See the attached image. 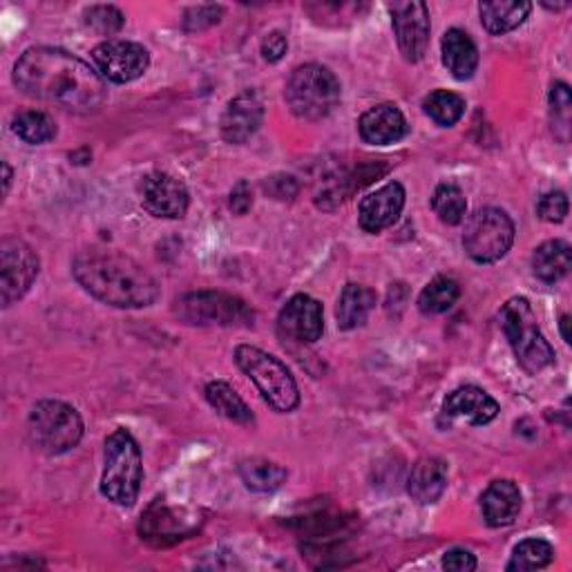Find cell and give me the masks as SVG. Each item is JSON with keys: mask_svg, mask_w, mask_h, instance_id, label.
<instances>
[{"mask_svg": "<svg viewBox=\"0 0 572 572\" xmlns=\"http://www.w3.org/2000/svg\"><path fill=\"white\" fill-rule=\"evenodd\" d=\"M17 88L68 112H92L106 97V83L86 61L59 48H30L14 66Z\"/></svg>", "mask_w": 572, "mask_h": 572, "instance_id": "obj_1", "label": "cell"}, {"mask_svg": "<svg viewBox=\"0 0 572 572\" xmlns=\"http://www.w3.org/2000/svg\"><path fill=\"white\" fill-rule=\"evenodd\" d=\"M74 280L94 300L114 309H143L159 300V282L130 255L114 249H86L72 262Z\"/></svg>", "mask_w": 572, "mask_h": 572, "instance_id": "obj_2", "label": "cell"}, {"mask_svg": "<svg viewBox=\"0 0 572 572\" xmlns=\"http://www.w3.org/2000/svg\"><path fill=\"white\" fill-rule=\"evenodd\" d=\"M143 483V459L139 443L128 430H117L106 439L101 494L114 505L130 508L139 499Z\"/></svg>", "mask_w": 572, "mask_h": 572, "instance_id": "obj_3", "label": "cell"}, {"mask_svg": "<svg viewBox=\"0 0 572 572\" xmlns=\"http://www.w3.org/2000/svg\"><path fill=\"white\" fill-rule=\"evenodd\" d=\"M238 367L253 380L262 399L280 414H291L300 405V390L289 367L253 344H240L235 349Z\"/></svg>", "mask_w": 572, "mask_h": 572, "instance_id": "obj_4", "label": "cell"}, {"mask_svg": "<svg viewBox=\"0 0 572 572\" xmlns=\"http://www.w3.org/2000/svg\"><path fill=\"white\" fill-rule=\"evenodd\" d=\"M501 327L525 373L536 375L554 364V349L541 333L536 315L525 298H512L503 304Z\"/></svg>", "mask_w": 572, "mask_h": 572, "instance_id": "obj_5", "label": "cell"}, {"mask_svg": "<svg viewBox=\"0 0 572 572\" xmlns=\"http://www.w3.org/2000/svg\"><path fill=\"white\" fill-rule=\"evenodd\" d=\"M284 99L295 117L304 121H320L338 108L340 81L329 68L307 63L291 72Z\"/></svg>", "mask_w": 572, "mask_h": 572, "instance_id": "obj_6", "label": "cell"}, {"mask_svg": "<svg viewBox=\"0 0 572 572\" xmlns=\"http://www.w3.org/2000/svg\"><path fill=\"white\" fill-rule=\"evenodd\" d=\"M28 436L39 452L61 456L81 443L83 419L63 401H41L30 412Z\"/></svg>", "mask_w": 572, "mask_h": 572, "instance_id": "obj_7", "label": "cell"}, {"mask_svg": "<svg viewBox=\"0 0 572 572\" xmlns=\"http://www.w3.org/2000/svg\"><path fill=\"white\" fill-rule=\"evenodd\" d=\"M174 315L190 327H251L253 309L222 291H193L174 302Z\"/></svg>", "mask_w": 572, "mask_h": 572, "instance_id": "obj_8", "label": "cell"}, {"mask_svg": "<svg viewBox=\"0 0 572 572\" xmlns=\"http://www.w3.org/2000/svg\"><path fill=\"white\" fill-rule=\"evenodd\" d=\"M514 235L516 229L510 215L501 209L488 207L470 218L463 235V247L474 262L492 264L508 255L514 244Z\"/></svg>", "mask_w": 572, "mask_h": 572, "instance_id": "obj_9", "label": "cell"}, {"mask_svg": "<svg viewBox=\"0 0 572 572\" xmlns=\"http://www.w3.org/2000/svg\"><path fill=\"white\" fill-rule=\"evenodd\" d=\"M39 255L19 238H6L0 242V302L12 307L19 302L39 278Z\"/></svg>", "mask_w": 572, "mask_h": 572, "instance_id": "obj_10", "label": "cell"}, {"mask_svg": "<svg viewBox=\"0 0 572 572\" xmlns=\"http://www.w3.org/2000/svg\"><path fill=\"white\" fill-rule=\"evenodd\" d=\"M92 61L103 81L123 86L143 77L150 68V54L132 41H106L92 50Z\"/></svg>", "mask_w": 572, "mask_h": 572, "instance_id": "obj_11", "label": "cell"}, {"mask_svg": "<svg viewBox=\"0 0 572 572\" xmlns=\"http://www.w3.org/2000/svg\"><path fill=\"white\" fill-rule=\"evenodd\" d=\"M141 207L159 220H181L188 213L190 195L185 185L168 172H150L139 183Z\"/></svg>", "mask_w": 572, "mask_h": 572, "instance_id": "obj_12", "label": "cell"}, {"mask_svg": "<svg viewBox=\"0 0 572 572\" xmlns=\"http://www.w3.org/2000/svg\"><path fill=\"white\" fill-rule=\"evenodd\" d=\"M198 525H200V519L193 512H188L183 508L181 510L168 508L165 503L157 501L143 512L139 532H141V539L148 541L150 545L165 548L188 539L198 530Z\"/></svg>", "mask_w": 572, "mask_h": 572, "instance_id": "obj_13", "label": "cell"}, {"mask_svg": "<svg viewBox=\"0 0 572 572\" xmlns=\"http://www.w3.org/2000/svg\"><path fill=\"white\" fill-rule=\"evenodd\" d=\"M392 26L399 41V50L405 61L419 63L430 48V10L425 3H394L390 6Z\"/></svg>", "mask_w": 572, "mask_h": 572, "instance_id": "obj_14", "label": "cell"}, {"mask_svg": "<svg viewBox=\"0 0 572 572\" xmlns=\"http://www.w3.org/2000/svg\"><path fill=\"white\" fill-rule=\"evenodd\" d=\"M405 188L399 181H390L383 188H378L375 193L367 195L360 202V229L367 233H380L394 227L405 209Z\"/></svg>", "mask_w": 572, "mask_h": 572, "instance_id": "obj_15", "label": "cell"}, {"mask_svg": "<svg viewBox=\"0 0 572 572\" xmlns=\"http://www.w3.org/2000/svg\"><path fill=\"white\" fill-rule=\"evenodd\" d=\"M262 121H264V101L260 92L244 90L229 101L220 121V130L227 143L240 145V143H247L260 130Z\"/></svg>", "mask_w": 572, "mask_h": 572, "instance_id": "obj_16", "label": "cell"}, {"mask_svg": "<svg viewBox=\"0 0 572 572\" xmlns=\"http://www.w3.org/2000/svg\"><path fill=\"white\" fill-rule=\"evenodd\" d=\"M278 327L284 335H289L298 342H304V344H313L324 333L322 304L311 295L298 293L280 311Z\"/></svg>", "mask_w": 572, "mask_h": 572, "instance_id": "obj_17", "label": "cell"}, {"mask_svg": "<svg viewBox=\"0 0 572 572\" xmlns=\"http://www.w3.org/2000/svg\"><path fill=\"white\" fill-rule=\"evenodd\" d=\"M358 132L371 145H390L408 134V121L399 106L380 103L360 117Z\"/></svg>", "mask_w": 572, "mask_h": 572, "instance_id": "obj_18", "label": "cell"}, {"mask_svg": "<svg viewBox=\"0 0 572 572\" xmlns=\"http://www.w3.org/2000/svg\"><path fill=\"white\" fill-rule=\"evenodd\" d=\"M499 403L481 388L468 385L452 392L443 403L445 419H465L470 425L481 428L499 417Z\"/></svg>", "mask_w": 572, "mask_h": 572, "instance_id": "obj_19", "label": "cell"}, {"mask_svg": "<svg viewBox=\"0 0 572 572\" xmlns=\"http://www.w3.org/2000/svg\"><path fill=\"white\" fill-rule=\"evenodd\" d=\"M521 490L514 481L499 479L488 485L481 496V512L490 528H505L514 523L521 512Z\"/></svg>", "mask_w": 572, "mask_h": 572, "instance_id": "obj_20", "label": "cell"}, {"mask_svg": "<svg viewBox=\"0 0 572 572\" xmlns=\"http://www.w3.org/2000/svg\"><path fill=\"white\" fill-rule=\"evenodd\" d=\"M448 488V463L436 456H423L414 463L410 479H408V492L410 496L421 505L436 503Z\"/></svg>", "mask_w": 572, "mask_h": 572, "instance_id": "obj_21", "label": "cell"}, {"mask_svg": "<svg viewBox=\"0 0 572 572\" xmlns=\"http://www.w3.org/2000/svg\"><path fill=\"white\" fill-rule=\"evenodd\" d=\"M443 66L456 81H468L479 68V50L468 32L452 28L445 32L443 43Z\"/></svg>", "mask_w": 572, "mask_h": 572, "instance_id": "obj_22", "label": "cell"}, {"mask_svg": "<svg viewBox=\"0 0 572 572\" xmlns=\"http://www.w3.org/2000/svg\"><path fill=\"white\" fill-rule=\"evenodd\" d=\"M530 12H532V6L525 3V0H494V3L479 6L481 23L492 37H503L508 32H514L525 23Z\"/></svg>", "mask_w": 572, "mask_h": 572, "instance_id": "obj_23", "label": "cell"}, {"mask_svg": "<svg viewBox=\"0 0 572 572\" xmlns=\"http://www.w3.org/2000/svg\"><path fill=\"white\" fill-rule=\"evenodd\" d=\"M570 267H572V249L563 240L543 242L532 255V273L545 284H554L563 280L570 273Z\"/></svg>", "mask_w": 572, "mask_h": 572, "instance_id": "obj_24", "label": "cell"}, {"mask_svg": "<svg viewBox=\"0 0 572 572\" xmlns=\"http://www.w3.org/2000/svg\"><path fill=\"white\" fill-rule=\"evenodd\" d=\"M375 309V293L369 287L362 284H347L340 293L338 307H335V318L338 327L342 331L358 329L367 322L369 313Z\"/></svg>", "mask_w": 572, "mask_h": 572, "instance_id": "obj_25", "label": "cell"}, {"mask_svg": "<svg viewBox=\"0 0 572 572\" xmlns=\"http://www.w3.org/2000/svg\"><path fill=\"white\" fill-rule=\"evenodd\" d=\"M204 397H207L209 405L220 417H224L227 421L238 423V425H253L255 423V417H253L251 408L244 403V399L229 383H224V380H213V383H209L207 390H204Z\"/></svg>", "mask_w": 572, "mask_h": 572, "instance_id": "obj_26", "label": "cell"}, {"mask_svg": "<svg viewBox=\"0 0 572 572\" xmlns=\"http://www.w3.org/2000/svg\"><path fill=\"white\" fill-rule=\"evenodd\" d=\"M240 476L249 490L267 494L284 485L287 470L267 459H247L240 463Z\"/></svg>", "mask_w": 572, "mask_h": 572, "instance_id": "obj_27", "label": "cell"}, {"mask_svg": "<svg viewBox=\"0 0 572 572\" xmlns=\"http://www.w3.org/2000/svg\"><path fill=\"white\" fill-rule=\"evenodd\" d=\"M12 130L19 139H23L30 145L48 143L57 137V123L48 112L41 110H23L14 117Z\"/></svg>", "mask_w": 572, "mask_h": 572, "instance_id": "obj_28", "label": "cell"}, {"mask_svg": "<svg viewBox=\"0 0 572 572\" xmlns=\"http://www.w3.org/2000/svg\"><path fill=\"white\" fill-rule=\"evenodd\" d=\"M461 295L459 284L452 278H434L419 295V309L425 315H439L450 311Z\"/></svg>", "mask_w": 572, "mask_h": 572, "instance_id": "obj_29", "label": "cell"}, {"mask_svg": "<svg viewBox=\"0 0 572 572\" xmlns=\"http://www.w3.org/2000/svg\"><path fill=\"white\" fill-rule=\"evenodd\" d=\"M432 209L443 224H448V227L461 224L468 213V202H465L463 190L456 183H441L432 195Z\"/></svg>", "mask_w": 572, "mask_h": 572, "instance_id": "obj_30", "label": "cell"}, {"mask_svg": "<svg viewBox=\"0 0 572 572\" xmlns=\"http://www.w3.org/2000/svg\"><path fill=\"white\" fill-rule=\"evenodd\" d=\"M423 108H425V114L434 123H439L443 128H452L465 114V99L461 94H456V92L436 90L430 97H425Z\"/></svg>", "mask_w": 572, "mask_h": 572, "instance_id": "obj_31", "label": "cell"}, {"mask_svg": "<svg viewBox=\"0 0 572 572\" xmlns=\"http://www.w3.org/2000/svg\"><path fill=\"white\" fill-rule=\"evenodd\" d=\"M554 559V548L543 541V539H525L521 541L514 552L510 563L505 565L510 572H530V570H541L550 565Z\"/></svg>", "mask_w": 572, "mask_h": 572, "instance_id": "obj_32", "label": "cell"}, {"mask_svg": "<svg viewBox=\"0 0 572 572\" xmlns=\"http://www.w3.org/2000/svg\"><path fill=\"white\" fill-rule=\"evenodd\" d=\"M550 119H552V132L554 137L565 143L570 132V114H572V97L570 88L565 83H554L550 88Z\"/></svg>", "mask_w": 572, "mask_h": 572, "instance_id": "obj_33", "label": "cell"}, {"mask_svg": "<svg viewBox=\"0 0 572 572\" xmlns=\"http://www.w3.org/2000/svg\"><path fill=\"white\" fill-rule=\"evenodd\" d=\"M83 23L99 37H112L123 30L126 17L114 6H92L83 14Z\"/></svg>", "mask_w": 572, "mask_h": 572, "instance_id": "obj_34", "label": "cell"}, {"mask_svg": "<svg viewBox=\"0 0 572 572\" xmlns=\"http://www.w3.org/2000/svg\"><path fill=\"white\" fill-rule=\"evenodd\" d=\"M536 215L543 222H550V224L563 222L565 215H568V198H565V193H561V190H552V193H545L539 200V204H536Z\"/></svg>", "mask_w": 572, "mask_h": 572, "instance_id": "obj_35", "label": "cell"}, {"mask_svg": "<svg viewBox=\"0 0 572 572\" xmlns=\"http://www.w3.org/2000/svg\"><path fill=\"white\" fill-rule=\"evenodd\" d=\"M224 10L220 6H202V8H193L185 12V19H183V28L188 32H200V30H207L215 23H220Z\"/></svg>", "mask_w": 572, "mask_h": 572, "instance_id": "obj_36", "label": "cell"}, {"mask_svg": "<svg viewBox=\"0 0 572 572\" xmlns=\"http://www.w3.org/2000/svg\"><path fill=\"white\" fill-rule=\"evenodd\" d=\"M476 565V556L463 548H454L443 556V568L450 572H472Z\"/></svg>", "mask_w": 572, "mask_h": 572, "instance_id": "obj_37", "label": "cell"}, {"mask_svg": "<svg viewBox=\"0 0 572 572\" xmlns=\"http://www.w3.org/2000/svg\"><path fill=\"white\" fill-rule=\"evenodd\" d=\"M262 57H264V61H269V63H278V61H282V57L287 54V50H289V41H287V37L282 34V32H269L264 39H262Z\"/></svg>", "mask_w": 572, "mask_h": 572, "instance_id": "obj_38", "label": "cell"}, {"mask_svg": "<svg viewBox=\"0 0 572 572\" xmlns=\"http://www.w3.org/2000/svg\"><path fill=\"white\" fill-rule=\"evenodd\" d=\"M229 207L235 215H247L253 207V193H251V185L249 181H238L231 190V200H229Z\"/></svg>", "mask_w": 572, "mask_h": 572, "instance_id": "obj_39", "label": "cell"}, {"mask_svg": "<svg viewBox=\"0 0 572 572\" xmlns=\"http://www.w3.org/2000/svg\"><path fill=\"white\" fill-rule=\"evenodd\" d=\"M264 188L275 200H293L298 193V183L293 177H271Z\"/></svg>", "mask_w": 572, "mask_h": 572, "instance_id": "obj_40", "label": "cell"}, {"mask_svg": "<svg viewBox=\"0 0 572 572\" xmlns=\"http://www.w3.org/2000/svg\"><path fill=\"white\" fill-rule=\"evenodd\" d=\"M561 335H563V340L570 344L572 342V335H570V315H563L561 318Z\"/></svg>", "mask_w": 572, "mask_h": 572, "instance_id": "obj_41", "label": "cell"}, {"mask_svg": "<svg viewBox=\"0 0 572 572\" xmlns=\"http://www.w3.org/2000/svg\"><path fill=\"white\" fill-rule=\"evenodd\" d=\"M3 172H6V174H3V183H6L3 193L8 195V193H10V183H12V168H10V163H8V161L3 163Z\"/></svg>", "mask_w": 572, "mask_h": 572, "instance_id": "obj_42", "label": "cell"}]
</instances>
